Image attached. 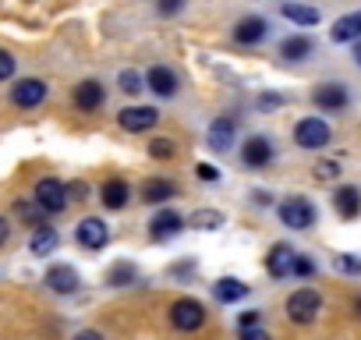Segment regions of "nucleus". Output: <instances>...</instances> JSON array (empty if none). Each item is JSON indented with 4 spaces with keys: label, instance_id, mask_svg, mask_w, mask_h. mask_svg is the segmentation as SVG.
<instances>
[{
    "label": "nucleus",
    "instance_id": "f257e3e1",
    "mask_svg": "<svg viewBox=\"0 0 361 340\" xmlns=\"http://www.w3.org/2000/svg\"><path fill=\"white\" fill-rule=\"evenodd\" d=\"M319 312H322V294L312 291V287H301L287 298V319L298 322V326H308Z\"/></svg>",
    "mask_w": 361,
    "mask_h": 340
},
{
    "label": "nucleus",
    "instance_id": "f03ea898",
    "mask_svg": "<svg viewBox=\"0 0 361 340\" xmlns=\"http://www.w3.org/2000/svg\"><path fill=\"white\" fill-rule=\"evenodd\" d=\"M202 322H206L202 301H195V298H177V301L170 305V326H173V329L192 333V329H199Z\"/></svg>",
    "mask_w": 361,
    "mask_h": 340
},
{
    "label": "nucleus",
    "instance_id": "7ed1b4c3",
    "mask_svg": "<svg viewBox=\"0 0 361 340\" xmlns=\"http://www.w3.org/2000/svg\"><path fill=\"white\" fill-rule=\"evenodd\" d=\"M32 202L50 217V213H64L68 210V192H64V181L57 178H43L36 181V192H32Z\"/></svg>",
    "mask_w": 361,
    "mask_h": 340
},
{
    "label": "nucleus",
    "instance_id": "20e7f679",
    "mask_svg": "<svg viewBox=\"0 0 361 340\" xmlns=\"http://www.w3.org/2000/svg\"><path fill=\"white\" fill-rule=\"evenodd\" d=\"M276 213H280V224L290 227V231H308V227H315V206H312L308 199H301V195L280 202Z\"/></svg>",
    "mask_w": 361,
    "mask_h": 340
},
{
    "label": "nucleus",
    "instance_id": "39448f33",
    "mask_svg": "<svg viewBox=\"0 0 361 340\" xmlns=\"http://www.w3.org/2000/svg\"><path fill=\"white\" fill-rule=\"evenodd\" d=\"M329 138H333V131L322 117H301L294 124V142L301 149H322V145H329Z\"/></svg>",
    "mask_w": 361,
    "mask_h": 340
},
{
    "label": "nucleus",
    "instance_id": "423d86ee",
    "mask_svg": "<svg viewBox=\"0 0 361 340\" xmlns=\"http://www.w3.org/2000/svg\"><path fill=\"white\" fill-rule=\"evenodd\" d=\"M47 82L43 78H18L15 85H11V103L15 107H22V110H32V107H39L43 99H47Z\"/></svg>",
    "mask_w": 361,
    "mask_h": 340
},
{
    "label": "nucleus",
    "instance_id": "0eeeda50",
    "mask_svg": "<svg viewBox=\"0 0 361 340\" xmlns=\"http://www.w3.org/2000/svg\"><path fill=\"white\" fill-rule=\"evenodd\" d=\"M75 241H78L82 248H89V252H99V248L110 241V227H106L99 217H85V220H78V227H75Z\"/></svg>",
    "mask_w": 361,
    "mask_h": 340
},
{
    "label": "nucleus",
    "instance_id": "6e6552de",
    "mask_svg": "<svg viewBox=\"0 0 361 340\" xmlns=\"http://www.w3.org/2000/svg\"><path fill=\"white\" fill-rule=\"evenodd\" d=\"M117 124H121L124 131L138 135V131H149V128L159 124V110H156V107H124V110L117 114Z\"/></svg>",
    "mask_w": 361,
    "mask_h": 340
},
{
    "label": "nucleus",
    "instance_id": "1a4fd4ad",
    "mask_svg": "<svg viewBox=\"0 0 361 340\" xmlns=\"http://www.w3.org/2000/svg\"><path fill=\"white\" fill-rule=\"evenodd\" d=\"M145 89H152L159 99H170V96H177V89H180V82H177V71H173V68H166V64H156V68H149V75H145Z\"/></svg>",
    "mask_w": 361,
    "mask_h": 340
},
{
    "label": "nucleus",
    "instance_id": "9d476101",
    "mask_svg": "<svg viewBox=\"0 0 361 340\" xmlns=\"http://www.w3.org/2000/svg\"><path fill=\"white\" fill-rule=\"evenodd\" d=\"M312 103H315L319 110L336 114V110H343V107L350 103V96H347V89H343L340 82H322V85L312 92Z\"/></svg>",
    "mask_w": 361,
    "mask_h": 340
},
{
    "label": "nucleus",
    "instance_id": "9b49d317",
    "mask_svg": "<svg viewBox=\"0 0 361 340\" xmlns=\"http://www.w3.org/2000/svg\"><path fill=\"white\" fill-rule=\"evenodd\" d=\"M241 159H245V166H252V170L269 166V163H273V142H269L266 135H252V138L241 145Z\"/></svg>",
    "mask_w": 361,
    "mask_h": 340
},
{
    "label": "nucleus",
    "instance_id": "f8f14e48",
    "mask_svg": "<svg viewBox=\"0 0 361 340\" xmlns=\"http://www.w3.org/2000/svg\"><path fill=\"white\" fill-rule=\"evenodd\" d=\"M180 231H185V220H180V213L173 210H159L149 224V238L152 241H166V238H177Z\"/></svg>",
    "mask_w": 361,
    "mask_h": 340
},
{
    "label": "nucleus",
    "instance_id": "ddd939ff",
    "mask_svg": "<svg viewBox=\"0 0 361 340\" xmlns=\"http://www.w3.org/2000/svg\"><path fill=\"white\" fill-rule=\"evenodd\" d=\"M266 32H269V22L259 18V15H248V18H241V22L234 25V43H241V47H255V43L266 40Z\"/></svg>",
    "mask_w": 361,
    "mask_h": 340
},
{
    "label": "nucleus",
    "instance_id": "4468645a",
    "mask_svg": "<svg viewBox=\"0 0 361 340\" xmlns=\"http://www.w3.org/2000/svg\"><path fill=\"white\" fill-rule=\"evenodd\" d=\"M234 135H238V121L224 114V117H216V121L209 124V138H206V142H209L213 152H227V149L234 145Z\"/></svg>",
    "mask_w": 361,
    "mask_h": 340
},
{
    "label": "nucleus",
    "instance_id": "2eb2a0df",
    "mask_svg": "<svg viewBox=\"0 0 361 340\" xmlns=\"http://www.w3.org/2000/svg\"><path fill=\"white\" fill-rule=\"evenodd\" d=\"M294 259H298V252H294L290 245H273L269 255H266V273H269L273 280H283V277H290Z\"/></svg>",
    "mask_w": 361,
    "mask_h": 340
},
{
    "label": "nucleus",
    "instance_id": "dca6fc26",
    "mask_svg": "<svg viewBox=\"0 0 361 340\" xmlns=\"http://www.w3.org/2000/svg\"><path fill=\"white\" fill-rule=\"evenodd\" d=\"M78 273H75V266H64V262H57V266H50L47 269V287L54 291V294H75L78 291Z\"/></svg>",
    "mask_w": 361,
    "mask_h": 340
},
{
    "label": "nucleus",
    "instance_id": "f3484780",
    "mask_svg": "<svg viewBox=\"0 0 361 340\" xmlns=\"http://www.w3.org/2000/svg\"><path fill=\"white\" fill-rule=\"evenodd\" d=\"M103 99H106V89L96 78H85L82 85H75V107L78 110H99Z\"/></svg>",
    "mask_w": 361,
    "mask_h": 340
},
{
    "label": "nucleus",
    "instance_id": "a211bd4d",
    "mask_svg": "<svg viewBox=\"0 0 361 340\" xmlns=\"http://www.w3.org/2000/svg\"><path fill=\"white\" fill-rule=\"evenodd\" d=\"M128 199H131V188H128V181H121V178H110V181L99 188V202H103L106 210H124Z\"/></svg>",
    "mask_w": 361,
    "mask_h": 340
},
{
    "label": "nucleus",
    "instance_id": "6ab92c4d",
    "mask_svg": "<svg viewBox=\"0 0 361 340\" xmlns=\"http://www.w3.org/2000/svg\"><path fill=\"white\" fill-rule=\"evenodd\" d=\"M333 210H336L343 220H354V217L361 213V192H357L354 185L336 188V195H333Z\"/></svg>",
    "mask_w": 361,
    "mask_h": 340
},
{
    "label": "nucleus",
    "instance_id": "aec40b11",
    "mask_svg": "<svg viewBox=\"0 0 361 340\" xmlns=\"http://www.w3.org/2000/svg\"><path fill=\"white\" fill-rule=\"evenodd\" d=\"M329 40L333 43H354V40H361V11L336 18L333 29H329Z\"/></svg>",
    "mask_w": 361,
    "mask_h": 340
},
{
    "label": "nucleus",
    "instance_id": "412c9836",
    "mask_svg": "<svg viewBox=\"0 0 361 340\" xmlns=\"http://www.w3.org/2000/svg\"><path fill=\"white\" fill-rule=\"evenodd\" d=\"M213 294H216L224 305H234V301H245V298H248V284L238 280V277H220V280L213 284Z\"/></svg>",
    "mask_w": 361,
    "mask_h": 340
},
{
    "label": "nucleus",
    "instance_id": "4be33fe9",
    "mask_svg": "<svg viewBox=\"0 0 361 340\" xmlns=\"http://www.w3.org/2000/svg\"><path fill=\"white\" fill-rule=\"evenodd\" d=\"M57 245H61V234H57V227H36V234L29 238V252L32 255H54L57 252Z\"/></svg>",
    "mask_w": 361,
    "mask_h": 340
},
{
    "label": "nucleus",
    "instance_id": "5701e85b",
    "mask_svg": "<svg viewBox=\"0 0 361 340\" xmlns=\"http://www.w3.org/2000/svg\"><path fill=\"white\" fill-rule=\"evenodd\" d=\"M173 192H177V188H173L166 178H149V181H142V202H149V206L166 202Z\"/></svg>",
    "mask_w": 361,
    "mask_h": 340
},
{
    "label": "nucleus",
    "instance_id": "b1692460",
    "mask_svg": "<svg viewBox=\"0 0 361 340\" xmlns=\"http://www.w3.org/2000/svg\"><path fill=\"white\" fill-rule=\"evenodd\" d=\"M312 50H315V43H312L308 36H287V40L280 43V57H283V61H305Z\"/></svg>",
    "mask_w": 361,
    "mask_h": 340
},
{
    "label": "nucleus",
    "instance_id": "393cba45",
    "mask_svg": "<svg viewBox=\"0 0 361 340\" xmlns=\"http://www.w3.org/2000/svg\"><path fill=\"white\" fill-rule=\"evenodd\" d=\"M280 15H283L287 22H294V25H305V29H308V25H319V18H322V15H319L315 8H308V4H283Z\"/></svg>",
    "mask_w": 361,
    "mask_h": 340
},
{
    "label": "nucleus",
    "instance_id": "a878e982",
    "mask_svg": "<svg viewBox=\"0 0 361 340\" xmlns=\"http://www.w3.org/2000/svg\"><path fill=\"white\" fill-rule=\"evenodd\" d=\"M106 284H110V287L138 284V266H135V262H114V266L106 269Z\"/></svg>",
    "mask_w": 361,
    "mask_h": 340
},
{
    "label": "nucleus",
    "instance_id": "bb28decb",
    "mask_svg": "<svg viewBox=\"0 0 361 340\" xmlns=\"http://www.w3.org/2000/svg\"><path fill=\"white\" fill-rule=\"evenodd\" d=\"M15 217L25 220V224H32V227H47V213H43L32 199H18V202H15Z\"/></svg>",
    "mask_w": 361,
    "mask_h": 340
},
{
    "label": "nucleus",
    "instance_id": "cd10ccee",
    "mask_svg": "<svg viewBox=\"0 0 361 340\" xmlns=\"http://www.w3.org/2000/svg\"><path fill=\"white\" fill-rule=\"evenodd\" d=\"M188 224H192L195 231H220V227H224V213H220V210H195Z\"/></svg>",
    "mask_w": 361,
    "mask_h": 340
},
{
    "label": "nucleus",
    "instance_id": "c85d7f7f",
    "mask_svg": "<svg viewBox=\"0 0 361 340\" xmlns=\"http://www.w3.org/2000/svg\"><path fill=\"white\" fill-rule=\"evenodd\" d=\"M117 85H121V92L138 96V92L145 89V75H142V71H135V68H124V71L117 75Z\"/></svg>",
    "mask_w": 361,
    "mask_h": 340
},
{
    "label": "nucleus",
    "instance_id": "c756f323",
    "mask_svg": "<svg viewBox=\"0 0 361 340\" xmlns=\"http://www.w3.org/2000/svg\"><path fill=\"white\" fill-rule=\"evenodd\" d=\"M173 152H177V149H173L170 138H152V142H149V156H152V159H170Z\"/></svg>",
    "mask_w": 361,
    "mask_h": 340
},
{
    "label": "nucleus",
    "instance_id": "7c9ffc66",
    "mask_svg": "<svg viewBox=\"0 0 361 340\" xmlns=\"http://www.w3.org/2000/svg\"><path fill=\"white\" fill-rule=\"evenodd\" d=\"M315 178H319V181H333V178H340V163H333V159L315 163Z\"/></svg>",
    "mask_w": 361,
    "mask_h": 340
},
{
    "label": "nucleus",
    "instance_id": "2f4dec72",
    "mask_svg": "<svg viewBox=\"0 0 361 340\" xmlns=\"http://www.w3.org/2000/svg\"><path fill=\"white\" fill-rule=\"evenodd\" d=\"M8 78H15V57L11 50H0V82H8Z\"/></svg>",
    "mask_w": 361,
    "mask_h": 340
},
{
    "label": "nucleus",
    "instance_id": "473e14b6",
    "mask_svg": "<svg viewBox=\"0 0 361 340\" xmlns=\"http://www.w3.org/2000/svg\"><path fill=\"white\" fill-rule=\"evenodd\" d=\"M290 273H298V277H312V273H315V262H312L308 255H298V259H294V269H290Z\"/></svg>",
    "mask_w": 361,
    "mask_h": 340
},
{
    "label": "nucleus",
    "instance_id": "72a5a7b5",
    "mask_svg": "<svg viewBox=\"0 0 361 340\" xmlns=\"http://www.w3.org/2000/svg\"><path fill=\"white\" fill-rule=\"evenodd\" d=\"M336 266L343 273H361V259L357 255H336Z\"/></svg>",
    "mask_w": 361,
    "mask_h": 340
},
{
    "label": "nucleus",
    "instance_id": "f704fd0d",
    "mask_svg": "<svg viewBox=\"0 0 361 340\" xmlns=\"http://www.w3.org/2000/svg\"><path fill=\"white\" fill-rule=\"evenodd\" d=\"M195 174H199L202 181H209V185H213V181H220V170H216L213 163H199V166H195Z\"/></svg>",
    "mask_w": 361,
    "mask_h": 340
},
{
    "label": "nucleus",
    "instance_id": "c9c22d12",
    "mask_svg": "<svg viewBox=\"0 0 361 340\" xmlns=\"http://www.w3.org/2000/svg\"><path fill=\"white\" fill-rule=\"evenodd\" d=\"M64 192H68V202L71 199H85L89 195V185L85 181H71V185H64Z\"/></svg>",
    "mask_w": 361,
    "mask_h": 340
},
{
    "label": "nucleus",
    "instance_id": "e433bc0d",
    "mask_svg": "<svg viewBox=\"0 0 361 340\" xmlns=\"http://www.w3.org/2000/svg\"><path fill=\"white\" fill-rule=\"evenodd\" d=\"M241 340H273V336H269L266 329L255 326V329H241Z\"/></svg>",
    "mask_w": 361,
    "mask_h": 340
},
{
    "label": "nucleus",
    "instance_id": "4c0bfd02",
    "mask_svg": "<svg viewBox=\"0 0 361 340\" xmlns=\"http://www.w3.org/2000/svg\"><path fill=\"white\" fill-rule=\"evenodd\" d=\"M238 322H241V329H255L259 326V312H245Z\"/></svg>",
    "mask_w": 361,
    "mask_h": 340
},
{
    "label": "nucleus",
    "instance_id": "58836bf2",
    "mask_svg": "<svg viewBox=\"0 0 361 340\" xmlns=\"http://www.w3.org/2000/svg\"><path fill=\"white\" fill-rule=\"evenodd\" d=\"M71 340H103V333H99V329H78Z\"/></svg>",
    "mask_w": 361,
    "mask_h": 340
},
{
    "label": "nucleus",
    "instance_id": "ea45409f",
    "mask_svg": "<svg viewBox=\"0 0 361 340\" xmlns=\"http://www.w3.org/2000/svg\"><path fill=\"white\" fill-rule=\"evenodd\" d=\"M11 238V224H8V217H0V245H4Z\"/></svg>",
    "mask_w": 361,
    "mask_h": 340
},
{
    "label": "nucleus",
    "instance_id": "a19ab883",
    "mask_svg": "<svg viewBox=\"0 0 361 340\" xmlns=\"http://www.w3.org/2000/svg\"><path fill=\"white\" fill-rule=\"evenodd\" d=\"M259 103H262V107H283V96H273V92H269V96H262Z\"/></svg>",
    "mask_w": 361,
    "mask_h": 340
},
{
    "label": "nucleus",
    "instance_id": "79ce46f5",
    "mask_svg": "<svg viewBox=\"0 0 361 340\" xmlns=\"http://www.w3.org/2000/svg\"><path fill=\"white\" fill-rule=\"evenodd\" d=\"M180 4H159V15H177Z\"/></svg>",
    "mask_w": 361,
    "mask_h": 340
},
{
    "label": "nucleus",
    "instance_id": "37998d69",
    "mask_svg": "<svg viewBox=\"0 0 361 340\" xmlns=\"http://www.w3.org/2000/svg\"><path fill=\"white\" fill-rule=\"evenodd\" d=\"M252 199H255V202H259V206H269V192H255V195H252Z\"/></svg>",
    "mask_w": 361,
    "mask_h": 340
},
{
    "label": "nucleus",
    "instance_id": "c03bdc74",
    "mask_svg": "<svg viewBox=\"0 0 361 340\" xmlns=\"http://www.w3.org/2000/svg\"><path fill=\"white\" fill-rule=\"evenodd\" d=\"M354 61H357V68H361V43L354 47Z\"/></svg>",
    "mask_w": 361,
    "mask_h": 340
},
{
    "label": "nucleus",
    "instance_id": "a18cd8bd",
    "mask_svg": "<svg viewBox=\"0 0 361 340\" xmlns=\"http://www.w3.org/2000/svg\"><path fill=\"white\" fill-rule=\"evenodd\" d=\"M357 308H361V301H357Z\"/></svg>",
    "mask_w": 361,
    "mask_h": 340
}]
</instances>
